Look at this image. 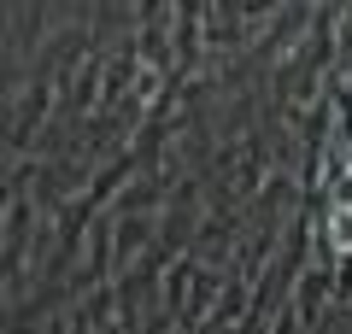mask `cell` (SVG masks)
Wrapping results in <instances>:
<instances>
[{
  "label": "cell",
  "instance_id": "obj_1",
  "mask_svg": "<svg viewBox=\"0 0 352 334\" xmlns=\"http://www.w3.org/2000/svg\"><path fill=\"white\" fill-rule=\"evenodd\" d=\"M329 247H335V252H352V205H340L335 217H329Z\"/></svg>",
  "mask_w": 352,
  "mask_h": 334
}]
</instances>
